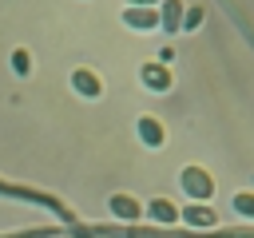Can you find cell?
Listing matches in <instances>:
<instances>
[{
  "mask_svg": "<svg viewBox=\"0 0 254 238\" xmlns=\"http://www.w3.org/2000/svg\"><path fill=\"white\" fill-rule=\"evenodd\" d=\"M179 182H183V194H187L190 202H210V194H214V178H210V171L198 167V163L183 167Z\"/></svg>",
  "mask_w": 254,
  "mask_h": 238,
  "instance_id": "6da1fadb",
  "label": "cell"
},
{
  "mask_svg": "<svg viewBox=\"0 0 254 238\" xmlns=\"http://www.w3.org/2000/svg\"><path fill=\"white\" fill-rule=\"evenodd\" d=\"M107 210H111L119 222H139V218L147 214V206H143L135 194H123V190H115V194L107 198Z\"/></svg>",
  "mask_w": 254,
  "mask_h": 238,
  "instance_id": "7a4b0ae2",
  "label": "cell"
},
{
  "mask_svg": "<svg viewBox=\"0 0 254 238\" xmlns=\"http://www.w3.org/2000/svg\"><path fill=\"white\" fill-rule=\"evenodd\" d=\"M139 79H143V87H147V91H171V87H175L171 67H163L159 60H147V63L139 67Z\"/></svg>",
  "mask_w": 254,
  "mask_h": 238,
  "instance_id": "3957f363",
  "label": "cell"
},
{
  "mask_svg": "<svg viewBox=\"0 0 254 238\" xmlns=\"http://www.w3.org/2000/svg\"><path fill=\"white\" fill-rule=\"evenodd\" d=\"M135 135H139V143L151 147V151H159V147L167 143V127H163L155 115H139V119H135Z\"/></svg>",
  "mask_w": 254,
  "mask_h": 238,
  "instance_id": "277c9868",
  "label": "cell"
},
{
  "mask_svg": "<svg viewBox=\"0 0 254 238\" xmlns=\"http://www.w3.org/2000/svg\"><path fill=\"white\" fill-rule=\"evenodd\" d=\"M179 218H183L187 226H198V230L218 226V210H214V206H206V202H190V206H183V210H179Z\"/></svg>",
  "mask_w": 254,
  "mask_h": 238,
  "instance_id": "5b68a950",
  "label": "cell"
},
{
  "mask_svg": "<svg viewBox=\"0 0 254 238\" xmlns=\"http://www.w3.org/2000/svg\"><path fill=\"white\" fill-rule=\"evenodd\" d=\"M71 87H75L83 99H99V95H103V79H99L91 67H75V71H71Z\"/></svg>",
  "mask_w": 254,
  "mask_h": 238,
  "instance_id": "8992f818",
  "label": "cell"
},
{
  "mask_svg": "<svg viewBox=\"0 0 254 238\" xmlns=\"http://www.w3.org/2000/svg\"><path fill=\"white\" fill-rule=\"evenodd\" d=\"M123 24L135 32H155L159 28V8H123Z\"/></svg>",
  "mask_w": 254,
  "mask_h": 238,
  "instance_id": "52a82bcc",
  "label": "cell"
},
{
  "mask_svg": "<svg viewBox=\"0 0 254 238\" xmlns=\"http://www.w3.org/2000/svg\"><path fill=\"white\" fill-rule=\"evenodd\" d=\"M183 12H187L183 0H163L159 4V28L163 32H183Z\"/></svg>",
  "mask_w": 254,
  "mask_h": 238,
  "instance_id": "ba28073f",
  "label": "cell"
},
{
  "mask_svg": "<svg viewBox=\"0 0 254 238\" xmlns=\"http://www.w3.org/2000/svg\"><path fill=\"white\" fill-rule=\"evenodd\" d=\"M147 214H151L159 226H171V222H179V206H175L171 198H151V202H147Z\"/></svg>",
  "mask_w": 254,
  "mask_h": 238,
  "instance_id": "9c48e42d",
  "label": "cell"
},
{
  "mask_svg": "<svg viewBox=\"0 0 254 238\" xmlns=\"http://www.w3.org/2000/svg\"><path fill=\"white\" fill-rule=\"evenodd\" d=\"M8 67H12L20 79H28V75H32V56H28V48H12V56H8Z\"/></svg>",
  "mask_w": 254,
  "mask_h": 238,
  "instance_id": "30bf717a",
  "label": "cell"
},
{
  "mask_svg": "<svg viewBox=\"0 0 254 238\" xmlns=\"http://www.w3.org/2000/svg\"><path fill=\"white\" fill-rule=\"evenodd\" d=\"M234 210H238L242 218H254V190H238V194H234Z\"/></svg>",
  "mask_w": 254,
  "mask_h": 238,
  "instance_id": "8fae6325",
  "label": "cell"
},
{
  "mask_svg": "<svg viewBox=\"0 0 254 238\" xmlns=\"http://www.w3.org/2000/svg\"><path fill=\"white\" fill-rule=\"evenodd\" d=\"M202 16H206V12H202V4H190V8L183 12V32H194V28L202 24Z\"/></svg>",
  "mask_w": 254,
  "mask_h": 238,
  "instance_id": "7c38bea8",
  "label": "cell"
},
{
  "mask_svg": "<svg viewBox=\"0 0 254 238\" xmlns=\"http://www.w3.org/2000/svg\"><path fill=\"white\" fill-rule=\"evenodd\" d=\"M155 4H163V0H127V8H155Z\"/></svg>",
  "mask_w": 254,
  "mask_h": 238,
  "instance_id": "4fadbf2b",
  "label": "cell"
}]
</instances>
